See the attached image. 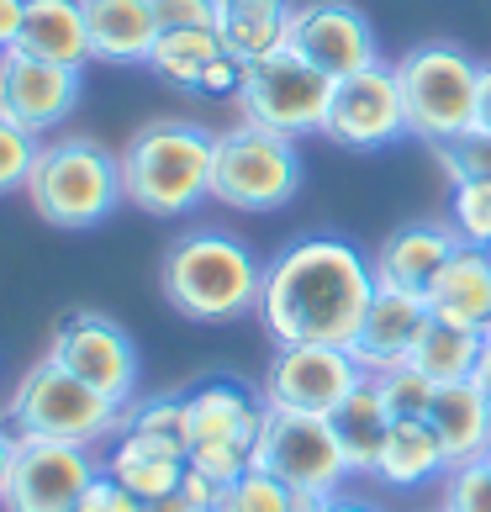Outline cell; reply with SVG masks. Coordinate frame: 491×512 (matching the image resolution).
Returning a JSON list of instances; mask_svg holds the SVG:
<instances>
[{
    "label": "cell",
    "mask_w": 491,
    "mask_h": 512,
    "mask_svg": "<svg viewBox=\"0 0 491 512\" xmlns=\"http://www.w3.org/2000/svg\"><path fill=\"white\" fill-rule=\"evenodd\" d=\"M375 301V270L349 238H296L264 264L259 322L270 344H338L349 349Z\"/></svg>",
    "instance_id": "1"
},
{
    "label": "cell",
    "mask_w": 491,
    "mask_h": 512,
    "mask_svg": "<svg viewBox=\"0 0 491 512\" xmlns=\"http://www.w3.org/2000/svg\"><path fill=\"white\" fill-rule=\"evenodd\" d=\"M164 301L191 322H233L259 312V286L264 264L243 238L222 227H191L169 243L159 264Z\"/></svg>",
    "instance_id": "2"
},
{
    "label": "cell",
    "mask_w": 491,
    "mask_h": 512,
    "mask_svg": "<svg viewBox=\"0 0 491 512\" xmlns=\"http://www.w3.org/2000/svg\"><path fill=\"white\" fill-rule=\"evenodd\" d=\"M122 196L148 217H191L201 201H212V164L217 132L201 122H148L122 148Z\"/></svg>",
    "instance_id": "3"
},
{
    "label": "cell",
    "mask_w": 491,
    "mask_h": 512,
    "mask_svg": "<svg viewBox=\"0 0 491 512\" xmlns=\"http://www.w3.org/2000/svg\"><path fill=\"white\" fill-rule=\"evenodd\" d=\"M32 212L53 227H96L122 196V159L96 138H48L27 175Z\"/></svg>",
    "instance_id": "4"
},
{
    "label": "cell",
    "mask_w": 491,
    "mask_h": 512,
    "mask_svg": "<svg viewBox=\"0 0 491 512\" xmlns=\"http://www.w3.org/2000/svg\"><path fill=\"white\" fill-rule=\"evenodd\" d=\"M122 412L111 396H101L96 386H85L80 375H69L53 359H37V365L16 381L11 402H6V423L16 439H43V444H101L122 428Z\"/></svg>",
    "instance_id": "5"
},
{
    "label": "cell",
    "mask_w": 491,
    "mask_h": 512,
    "mask_svg": "<svg viewBox=\"0 0 491 512\" xmlns=\"http://www.w3.org/2000/svg\"><path fill=\"white\" fill-rule=\"evenodd\" d=\"M396 85L407 106V138L439 148L476 127L481 101V64L455 43H418L396 59Z\"/></svg>",
    "instance_id": "6"
},
{
    "label": "cell",
    "mask_w": 491,
    "mask_h": 512,
    "mask_svg": "<svg viewBox=\"0 0 491 512\" xmlns=\"http://www.w3.org/2000/svg\"><path fill=\"white\" fill-rule=\"evenodd\" d=\"M301 191V148L286 132L238 122L233 132H217V164H212V201L228 212H280Z\"/></svg>",
    "instance_id": "7"
},
{
    "label": "cell",
    "mask_w": 491,
    "mask_h": 512,
    "mask_svg": "<svg viewBox=\"0 0 491 512\" xmlns=\"http://www.w3.org/2000/svg\"><path fill=\"white\" fill-rule=\"evenodd\" d=\"M233 101L243 111V122L286 132V138H312L328 122L333 80L323 69H312L301 53L280 48V53H264V59L243 64V85Z\"/></svg>",
    "instance_id": "8"
},
{
    "label": "cell",
    "mask_w": 491,
    "mask_h": 512,
    "mask_svg": "<svg viewBox=\"0 0 491 512\" xmlns=\"http://www.w3.org/2000/svg\"><path fill=\"white\" fill-rule=\"evenodd\" d=\"M254 470L286 481L291 491H323L338 497L349 481V460L338 449V433L328 417L307 412H264V428L254 439Z\"/></svg>",
    "instance_id": "9"
},
{
    "label": "cell",
    "mask_w": 491,
    "mask_h": 512,
    "mask_svg": "<svg viewBox=\"0 0 491 512\" xmlns=\"http://www.w3.org/2000/svg\"><path fill=\"white\" fill-rule=\"evenodd\" d=\"M365 381L349 349L338 344H275L264 365V407L275 412H307V417H333L344 396Z\"/></svg>",
    "instance_id": "10"
},
{
    "label": "cell",
    "mask_w": 491,
    "mask_h": 512,
    "mask_svg": "<svg viewBox=\"0 0 491 512\" xmlns=\"http://www.w3.org/2000/svg\"><path fill=\"white\" fill-rule=\"evenodd\" d=\"M48 359L64 365L69 375H80L85 386H96L101 396H111L117 407L138 396V349H132L127 328H117L101 312H69L53 328Z\"/></svg>",
    "instance_id": "11"
},
{
    "label": "cell",
    "mask_w": 491,
    "mask_h": 512,
    "mask_svg": "<svg viewBox=\"0 0 491 512\" xmlns=\"http://www.w3.org/2000/svg\"><path fill=\"white\" fill-rule=\"evenodd\" d=\"M323 138H333L338 148H354V154L407 138V106H402V85H396V64L381 59L333 85Z\"/></svg>",
    "instance_id": "12"
},
{
    "label": "cell",
    "mask_w": 491,
    "mask_h": 512,
    "mask_svg": "<svg viewBox=\"0 0 491 512\" xmlns=\"http://www.w3.org/2000/svg\"><path fill=\"white\" fill-rule=\"evenodd\" d=\"M286 48L301 53L312 69H323L333 85L370 69V64H381V43H375L370 16L360 6H349V0H312V6H296Z\"/></svg>",
    "instance_id": "13"
},
{
    "label": "cell",
    "mask_w": 491,
    "mask_h": 512,
    "mask_svg": "<svg viewBox=\"0 0 491 512\" xmlns=\"http://www.w3.org/2000/svg\"><path fill=\"white\" fill-rule=\"evenodd\" d=\"M101 476L80 444H43V439H16V465L6 486V512H74L85 486Z\"/></svg>",
    "instance_id": "14"
},
{
    "label": "cell",
    "mask_w": 491,
    "mask_h": 512,
    "mask_svg": "<svg viewBox=\"0 0 491 512\" xmlns=\"http://www.w3.org/2000/svg\"><path fill=\"white\" fill-rule=\"evenodd\" d=\"M74 106H80V69L32 59L22 48L0 53V117L43 138L74 117Z\"/></svg>",
    "instance_id": "15"
},
{
    "label": "cell",
    "mask_w": 491,
    "mask_h": 512,
    "mask_svg": "<svg viewBox=\"0 0 491 512\" xmlns=\"http://www.w3.org/2000/svg\"><path fill=\"white\" fill-rule=\"evenodd\" d=\"M428 301L412 296V291H391V286H375V301L360 322V333H354V365L365 375H386L396 365H407L412 349H418V338L428 328Z\"/></svg>",
    "instance_id": "16"
},
{
    "label": "cell",
    "mask_w": 491,
    "mask_h": 512,
    "mask_svg": "<svg viewBox=\"0 0 491 512\" xmlns=\"http://www.w3.org/2000/svg\"><path fill=\"white\" fill-rule=\"evenodd\" d=\"M460 238L449 222H407L370 254V270H375V286H391V291H412L423 296L433 291V280L449 259H455Z\"/></svg>",
    "instance_id": "17"
},
{
    "label": "cell",
    "mask_w": 491,
    "mask_h": 512,
    "mask_svg": "<svg viewBox=\"0 0 491 512\" xmlns=\"http://www.w3.org/2000/svg\"><path fill=\"white\" fill-rule=\"evenodd\" d=\"M264 396L249 391L243 381H201L196 391H185V423H191V444H249L264 428Z\"/></svg>",
    "instance_id": "18"
},
{
    "label": "cell",
    "mask_w": 491,
    "mask_h": 512,
    "mask_svg": "<svg viewBox=\"0 0 491 512\" xmlns=\"http://www.w3.org/2000/svg\"><path fill=\"white\" fill-rule=\"evenodd\" d=\"M428 312L470 333H491V254L460 243L428 291Z\"/></svg>",
    "instance_id": "19"
},
{
    "label": "cell",
    "mask_w": 491,
    "mask_h": 512,
    "mask_svg": "<svg viewBox=\"0 0 491 512\" xmlns=\"http://www.w3.org/2000/svg\"><path fill=\"white\" fill-rule=\"evenodd\" d=\"M101 470L117 486H127L138 502H159V497H175L185 481V449L159 444V439L132 433V428H117V449L106 454Z\"/></svg>",
    "instance_id": "20"
},
{
    "label": "cell",
    "mask_w": 491,
    "mask_h": 512,
    "mask_svg": "<svg viewBox=\"0 0 491 512\" xmlns=\"http://www.w3.org/2000/svg\"><path fill=\"white\" fill-rule=\"evenodd\" d=\"M90 59L101 64H148L159 37V16L148 0H85Z\"/></svg>",
    "instance_id": "21"
},
{
    "label": "cell",
    "mask_w": 491,
    "mask_h": 512,
    "mask_svg": "<svg viewBox=\"0 0 491 512\" xmlns=\"http://www.w3.org/2000/svg\"><path fill=\"white\" fill-rule=\"evenodd\" d=\"M439 476H449V460L433 423L428 417H396L381 444V460H375V481L391 491H418Z\"/></svg>",
    "instance_id": "22"
},
{
    "label": "cell",
    "mask_w": 491,
    "mask_h": 512,
    "mask_svg": "<svg viewBox=\"0 0 491 512\" xmlns=\"http://www.w3.org/2000/svg\"><path fill=\"white\" fill-rule=\"evenodd\" d=\"M428 423L439 433L449 465H470L491 449V402L476 391V381H455L433 391Z\"/></svg>",
    "instance_id": "23"
},
{
    "label": "cell",
    "mask_w": 491,
    "mask_h": 512,
    "mask_svg": "<svg viewBox=\"0 0 491 512\" xmlns=\"http://www.w3.org/2000/svg\"><path fill=\"white\" fill-rule=\"evenodd\" d=\"M16 48L32 59H53L69 69L90 64V27H85V0H27V22Z\"/></svg>",
    "instance_id": "24"
},
{
    "label": "cell",
    "mask_w": 491,
    "mask_h": 512,
    "mask_svg": "<svg viewBox=\"0 0 491 512\" xmlns=\"http://www.w3.org/2000/svg\"><path fill=\"white\" fill-rule=\"evenodd\" d=\"M291 16H296V0H217L222 48H228L238 64L280 53L291 37Z\"/></svg>",
    "instance_id": "25"
},
{
    "label": "cell",
    "mask_w": 491,
    "mask_h": 512,
    "mask_svg": "<svg viewBox=\"0 0 491 512\" xmlns=\"http://www.w3.org/2000/svg\"><path fill=\"white\" fill-rule=\"evenodd\" d=\"M328 423H333L338 449H344V460H349V476H375L381 444H386V433L396 423L391 407H386V396H381V386H375V375H365V381L344 396V407H338Z\"/></svg>",
    "instance_id": "26"
},
{
    "label": "cell",
    "mask_w": 491,
    "mask_h": 512,
    "mask_svg": "<svg viewBox=\"0 0 491 512\" xmlns=\"http://www.w3.org/2000/svg\"><path fill=\"white\" fill-rule=\"evenodd\" d=\"M222 32L217 27H175L154 37V53H148V69L159 74L164 85L175 90H201V74L222 59Z\"/></svg>",
    "instance_id": "27"
},
{
    "label": "cell",
    "mask_w": 491,
    "mask_h": 512,
    "mask_svg": "<svg viewBox=\"0 0 491 512\" xmlns=\"http://www.w3.org/2000/svg\"><path fill=\"white\" fill-rule=\"evenodd\" d=\"M481 349H486V333H470V328H455L444 317H428V328H423L407 365H418L433 386H455V381H470Z\"/></svg>",
    "instance_id": "28"
},
{
    "label": "cell",
    "mask_w": 491,
    "mask_h": 512,
    "mask_svg": "<svg viewBox=\"0 0 491 512\" xmlns=\"http://www.w3.org/2000/svg\"><path fill=\"white\" fill-rule=\"evenodd\" d=\"M122 428L148 433L159 444H175L191 454V423H185V396H143V402H127Z\"/></svg>",
    "instance_id": "29"
},
{
    "label": "cell",
    "mask_w": 491,
    "mask_h": 512,
    "mask_svg": "<svg viewBox=\"0 0 491 512\" xmlns=\"http://www.w3.org/2000/svg\"><path fill=\"white\" fill-rule=\"evenodd\" d=\"M449 227L470 249H491V180H460L449 185Z\"/></svg>",
    "instance_id": "30"
},
{
    "label": "cell",
    "mask_w": 491,
    "mask_h": 512,
    "mask_svg": "<svg viewBox=\"0 0 491 512\" xmlns=\"http://www.w3.org/2000/svg\"><path fill=\"white\" fill-rule=\"evenodd\" d=\"M433 159H439L444 180L460 185V180H491V132L486 127H470L460 138H449L433 148Z\"/></svg>",
    "instance_id": "31"
},
{
    "label": "cell",
    "mask_w": 491,
    "mask_h": 512,
    "mask_svg": "<svg viewBox=\"0 0 491 512\" xmlns=\"http://www.w3.org/2000/svg\"><path fill=\"white\" fill-rule=\"evenodd\" d=\"M212 512H291V486L264 476V470H249L233 486H222V497Z\"/></svg>",
    "instance_id": "32"
},
{
    "label": "cell",
    "mask_w": 491,
    "mask_h": 512,
    "mask_svg": "<svg viewBox=\"0 0 491 512\" xmlns=\"http://www.w3.org/2000/svg\"><path fill=\"white\" fill-rule=\"evenodd\" d=\"M375 386H381L391 417H428L433 391H439L418 365H396V370H386V375H375Z\"/></svg>",
    "instance_id": "33"
},
{
    "label": "cell",
    "mask_w": 491,
    "mask_h": 512,
    "mask_svg": "<svg viewBox=\"0 0 491 512\" xmlns=\"http://www.w3.org/2000/svg\"><path fill=\"white\" fill-rule=\"evenodd\" d=\"M37 148H43V138H37V132L16 127L11 117H0V196L27 191V175H32Z\"/></svg>",
    "instance_id": "34"
},
{
    "label": "cell",
    "mask_w": 491,
    "mask_h": 512,
    "mask_svg": "<svg viewBox=\"0 0 491 512\" xmlns=\"http://www.w3.org/2000/svg\"><path fill=\"white\" fill-rule=\"evenodd\" d=\"M439 512H491V470H486L481 460L449 465Z\"/></svg>",
    "instance_id": "35"
},
{
    "label": "cell",
    "mask_w": 491,
    "mask_h": 512,
    "mask_svg": "<svg viewBox=\"0 0 491 512\" xmlns=\"http://www.w3.org/2000/svg\"><path fill=\"white\" fill-rule=\"evenodd\" d=\"M159 16V32L175 27H217V0H148Z\"/></svg>",
    "instance_id": "36"
},
{
    "label": "cell",
    "mask_w": 491,
    "mask_h": 512,
    "mask_svg": "<svg viewBox=\"0 0 491 512\" xmlns=\"http://www.w3.org/2000/svg\"><path fill=\"white\" fill-rule=\"evenodd\" d=\"M74 512H143V502H138L127 486H117V481H111L106 470H101V476L85 486V497L74 502Z\"/></svg>",
    "instance_id": "37"
},
{
    "label": "cell",
    "mask_w": 491,
    "mask_h": 512,
    "mask_svg": "<svg viewBox=\"0 0 491 512\" xmlns=\"http://www.w3.org/2000/svg\"><path fill=\"white\" fill-rule=\"evenodd\" d=\"M238 85H243V64L233 59V53H222V59L201 74V96H217V101L222 96H238Z\"/></svg>",
    "instance_id": "38"
},
{
    "label": "cell",
    "mask_w": 491,
    "mask_h": 512,
    "mask_svg": "<svg viewBox=\"0 0 491 512\" xmlns=\"http://www.w3.org/2000/svg\"><path fill=\"white\" fill-rule=\"evenodd\" d=\"M180 497H185V502H196V507H206V512H212V507H217V497H222V486H217L212 476H201V470H191V465H185Z\"/></svg>",
    "instance_id": "39"
},
{
    "label": "cell",
    "mask_w": 491,
    "mask_h": 512,
    "mask_svg": "<svg viewBox=\"0 0 491 512\" xmlns=\"http://www.w3.org/2000/svg\"><path fill=\"white\" fill-rule=\"evenodd\" d=\"M22 22H27V0H0V53L16 48V37H22Z\"/></svg>",
    "instance_id": "40"
},
{
    "label": "cell",
    "mask_w": 491,
    "mask_h": 512,
    "mask_svg": "<svg viewBox=\"0 0 491 512\" xmlns=\"http://www.w3.org/2000/svg\"><path fill=\"white\" fill-rule=\"evenodd\" d=\"M11 465H16V433L0 423V502H6V486H11Z\"/></svg>",
    "instance_id": "41"
},
{
    "label": "cell",
    "mask_w": 491,
    "mask_h": 512,
    "mask_svg": "<svg viewBox=\"0 0 491 512\" xmlns=\"http://www.w3.org/2000/svg\"><path fill=\"white\" fill-rule=\"evenodd\" d=\"M476 127L491 132V64H481V101H476Z\"/></svg>",
    "instance_id": "42"
},
{
    "label": "cell",
    "mask_w": 491,
    "mask_h": 512,
    "mask_svg": "<svg viewBox=\"0 0 491 512\" xmlns=\"http://www.w3.org/2000/svg\"><path fill=\"white\" fill-rule=\"evenodd\" d=\"M470 381H476V391L491 402V338H486V349H481V359H476V370H470Z\"/></svg>",
    "instance_id": "43"
},
{
    "label": "cell",
    "mask_w": 491,
    "mask_h": 512,
    "mask_svg": "<svg viewBox=\"0 0 491 512\" xmlns=\"http://www.w3.org/2000/svg\"><path fill=\"white\" fill-rule=\"evenodd\" d=\"M143 512H206V507H196V502H185L180 491L175 497H159V502H143Z\"/></svg>",
    "instance_id": "44"
},
{
    "label": "cell",
    "mask_w": 491,
    "mask_h": 512,
    "mask_svg": "<svg viewBox=\"0 0 491 512\" xmlns=\"http://www.w3.org/2000/svg\"><path fill=\"white\" fill-rule=\"evenodd\" d=\"M323 512H375V507H370V502H349V497H333V502H328Z\"/></svg>",
    "instance_id": "45"
},
{
    "label": "cell",
    "mask_w": 491,
    "mask_h": 512,
    "mask_svg": "<svg viewBox=\"0 0 491 512\" xmlns=\"http://www.w3.org/2000/svg\"><path fill=\"white\" fill-rule=\"evenodd\" d=\"M481 465H486V470H491V449H486V454H481Z\"/></svg>",
    "instance_id": "46"
},
{
    "label": "cell",
    "mask_w": 491,
    "mask_h": 512,
    "mask_svg": "<svg viewBox=\"0 0 491 512\" xmlns=\"http://www.w3.org/2000/svg\"><path fill=\"white\" fill-rule=\"evenodd\" d=\"M486 254H491V249H486Z\"/></svg>",
    "instance_id": "47"
},
{
    "label": "cell",
    "mask_w": 491,
    "mask_h": 512,
    "mask_svg": "<svg viewBox=\"0 0 491 512\" xmlns=\"http://www.w3.org/2000/svg\"><path fill=\"white\" fill-rule=\"evenodd\" d=\"M486 338H491V333H486Z\"/></svg>",
    "instance_id": "48"
}]
</instances>
